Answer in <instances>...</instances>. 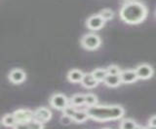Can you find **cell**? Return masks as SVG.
Masks as SVG:
<instances>
[{
    "mask_svg": "<svg viewBox=\"0 0 156 129\" xmlns=\"http://www.w3.org/2000/svg\"><path fill=\"white\" fill-rule=\"evenodd\" d=\"M89 117L95 121L106 122L123 118L124 108L120 105H94L86 108Z\"/></svg>",
    "mask_w": 156,
    "mask_h": 129,
    "instance_id": "6da1fadb",
    "label": "cell"
},
{
    "mask_svg": "<svg viewBox=\"0 0 156 129\" xmlns=\"http://www.w3.org/2000/svg\"><path fill=\"white\" fill-rule=\"evenodd\" d=\"M148 10L144 4L133 1L124 4L120 9V18L127 25H136L144 22L147 18Z\"/></svg>",
    "mask_w": 156,
    "mask_h": 129,
    "instance_id": "7a4b0ae2",
    "label": "cell"
},
{
    "mask_svg": "<svg viewBox=\"0 0 156 129\" xmlns=\"http://www.w3.org/2000/svg\"><path fill=\"white\" fill-rule=\"evenodd\" d=\"M80 44L82 48H84L87 51H96L101 45V39L99 35L94 34V33H89L85 34L81 38Z\"/></svg>",
    "mask_w": 156,
    "mask_h": 129,
    "instance_id": "3957f363",
    "label": "cell"
},
{
    "mask_svg": "<svg viewBox=\"0 0 156 129\" xmlns=\"http://www.w3.org/2000/svg\"><path fill=\"white\" fill-rule=\"evenodd\" d=\"M13 114L18 121L17 126L15 128L24 127L27 123H28L32 118H34V111H31L29 109H18Z\"/></svg>",
    "mask_w": 156,
    "mask_h": 129,
    "instance_id": "277c9868",
    "label": "cell"
},
{
    "mask_svg": "<svg viewBox=\"0 0 156 129\" xmlns=\"http://www.w3.org/2000/svg\"><path fill=\"white\" fill-rule=\"evenodd\" d=\"M69 104V98H67L63 93H55L50 98L51 107L58 111H63Z\"/></svg>",
    "mask_w": 156,
    "mask_h": 129,
    "instance_id": "5b68a950",
    "label": "cell"
},
{
    "mask_svg": "<svg viewBox=\"0 0 156 129\" xmlns=\"http://www.w3.org/2000/svg\"><path fill=\"white\" fill-rule=\"evenodd\" d=\"M105 18H102L100 14H96V15H92L89 17L86 21V26L88 29H90L92 31H97L101 29L102 27L105 25Z\"/></svg>",
    "mask_w": 156,
    "mask_h": 129,
    "instance_id": "8992f818",
    "label": "cell"
},
{
    "mask_svg": "<svg viewBox=\"0 0 156 129\" xmlns=\"http://www.w3.org/2000/svg\"><path fill=\"white\" fill-rule=\"evenodd\" d=\"M136 72L138 74L139 80H149L153 77L154 69L150 64L147 63H141L136 67Z\"/></svg>",
    "mask_w": 156,
    "mask_h": 129,
    "instance_id": "52a82bcc",
    "label": "cell"
},
{
    "mask_svg": "<svg viewBox=\"0 0 156 129\" xmlns=\"http://www.w3.org/2000/svg\"><path fill=\"white\" fill-rule=\"evenodd\" d=\"M9 81L14 84H21L27 79V73L23 69L15 68L11 70L8 74Z\"/></svg>",
    "mask_w": 156,
    "mask_h": 129,
    "instance_id": "ba28073f",
    "label": "cell"
},
{
    "mask_svg": "<svg viewBox=\"0 0 156 129\" xmlns=\"http://www.w3.org/2000/svg\"><path fill=\"white\" fill-rule=\"evenodd\" d=\"M120 77H121L122 84H134L139 80L138 74H136V69L122 70V72L120 74Z\"/></svg>",
    "mask_w": 156,
    "mask_h": 129,
    "instance_id": "9c48e42d",
    "label": "cell"
},
{
    "mask_svg": "<svg viewBox=\"0 0 156 129\" xmlns=\"http://www.w3.org/2000/svg\"><path fill=\"white\" fill-rule=\"evenodd\" d=\"M34 117L37 118L38 121H42L43 123H46L52 118V112L45 107L37 108L34 111Z\"/></svg>",
    "mask_w": 156,
    "mask_h": 129,
    "instance_id": "30bf717a",
    "label": "cell"
},
{
    "mask_svg": "<svg viewBox=\"0 0 156 129\" xmlns=\"http://www.w3.org/2000/svg\"><path fill=\"white\" fill-rule=\"evenodd\" d=\"M80 84L84 88L93 89L97 88L98 84L100 83L94 78V76L92 75V73H84V76H83V79Z\"/></svg>",
    "mask_w": 156,
    "mask_h": 129,
    "instance_id": "8fae6325",
    "label": "cell"
},
{
    "mask_svg": "<svg viewBox=\"0 0 156 129\" xmlns=\"http://www.w3.org/2000/svg\"><path fill=\"white\" fill-rule=\"evenodd\" d=\"M106 87L111 88H114L119 87V85L122 84V81H121V77L120 75H113V74H107L106 78L104 81Z\"/></svg>",
    "mask_w": 156,
    "mask_h": 129,
    "instance_id": "7c38bea8",
    "label": "cell"
},
{
    "mask_svg": "<svg viewBox=\"0 0 156 129\" xmlns=\"http://www.w3.org/2000/svg\"><path fill=\"white\" fill-rule=\"evenodd\" d=\"M83 76H84V73L81 70L71 69L67 73V80L68 82H70L72 84H80L83 79Z\"/></svg>",
    "mask_w": 156,
    "mask_h": 129,
    "instance_id": "4fadbf2b",
    "label": "cell"
},
{
    "mask_svg": "<svg viewBox=\"0 0 156 129\" xmlns=\"http://www.w3.org/2000/svg\"><path fill=\"white\" fill-rule=\"evenodd\" d=\"M1 123L2 125L6 126V127H16L18 121L16 117H15L14 114H6L5 116H3L1 119Z\"/></svg>",
    "mask_w": 156,
    "mask_h": 129,
    "instance_id": "5bb4252c",
    "label": "cell"
},
{
    "mask_svg": "<svg viewBox=\"0 0 156 129\" xmlns=\"http://www.w3.org/2000/svg\"><path fill=\"white\" fill-rule=\"evenodd\" d=\"M69 102L71 105H73V106H75L77 108L84 106L85 105V94H82V93L73 94L69 98Z\"/></svg>",
    "mask_w": 156,
    "mask_h": 129,
    "instance_id": "9a60e30c",
    "label": "cell"
},
{
    "mask_svg": "<svg viewBox=\"0 0 156 129\" xmlns=\"http://www.w3.org/2000/svg\"><path fill=\"white\" fill-rule=\"evenodd\" d=\"M89 118H90L89 114H88L86 110H78V109H77L76 113L74 114V116L72 117L73 121L76 123H83L86 121H88Z\"/></svg>",
    "mask_w": 156,
    "mask_h": 129,
    "instance_id": "2e32d148",
    "label": "cell"
},
{
    "mask_svg": "<svg viewBox=\"0 0 156 129\" xmlns=\"http://www.w3.org/2000/svg\"><path fill=\"white\" fill-rule=\"evenodd\" d=\"M91 73L99 83L104 82L105 79L106 78L107 74H108V73H107L106 68H97L95 70H93Z\"/></svg>",
    "mask_w": 156,
    "mask_h": 129,
    "instance_id": "e0dca14e",
    "label": "cell"
},
{
    "mask_svg": "<svg viewBox=\"0 0 156 129\" xmlns=\"http://www.w3.org/2000/svg\"><path fill=\"white\" fill-rule=\"evenodd\" d=\"M140 127V126L138 125L136 121L132 118H122V121L120 122V128L122 129H136Z\"/></svg>",
    "mask_w": 156,
    "mask_h": 129,
    "instance_id": "ac0fdd59",
    "label": "cell"
},
{
    "mask_svg": "<svg viewBox=\"0 0 156 129\" xmlns=\"http://www.w3.org/2000/svg\"><path fill=\"white\" fill-rule=\"evenodd\" d=\"M98 102H99V99H98V96L96 94H94V93L85 94V105L87 107L97 105Z\"/></svg>",
    "mask_w": 156,
    "mask_h": 129,
    "instance_id": "d6986e66",
    "label": "cell"
},
{
    "mask_svg": "<svg viewBox=\"0 0 156 129\" xmlns=\"http://www.w3.org/2000/svg\"><path fill=\"white\" fill-rule=\"evenodd\" d=\"M24 128H31V129H42L44 128V123L40 121H38L37 118H32L28 123L24 125Z\"/></svg>",
    "mask_w": 156,
    "mask_h": 129,
    "instance_id": "ffe728a7",
    "label": "cell"
},
{
    "mask_svg": "<svg viewBox=\"0 0 156 129\" xmlns=\"http://www.w3.org/2000/svg\"><path fill=\"white\" fill-rule=\"evenodd\" d=\"M100 15L105 18V22H108L113 20L114 18V12L111 10V9L108 8H105V9H102V10L100 12Z\"/></svg>",
    "mask_w": 156,
    "mask_h": 129,
    "instance_id": "44dd1931",
    "label": "cell"
},
{
    "mask_svg": "<svg viewBox=\"0 0 156 129\" xmlns=\"http://www.w3.org/2000/svg\"><path fill=\"white\" fill-rule=\"evenodd\" d=\"M106 70H107V73L108 74H113V75H120L122 70L119 68V66L117 65H109L108 67H106Z\"/></svg>",
    "mask_w": 156,
    "mask_h": 129,
    "instance_id": "7402d4cb",
    "label": "cell"
},
{
    "mask_svg": "<svg viewBox=\"0 0 156 129\" xmlns=\"http://www.w3.org/2000/svg\"><path fill=\"white\" fill-rule=\"evenodd\" d=\"M72 121H73L72 117H70L69 116H67L66 114H63L61 117V122L63 124V125H68V124L71 123Z\"/></svg>",
    "mask_w": 156,
    "mask_h": 129,
    "instance_id": "603a6c76",
    "label": "cell"
},
{
    "mask_svg": "<svg viewBox=\"0 0 156 129\" xmlns=\"http://www.w3.org/2000/svg\"><path fill=\"white\" fill-rule=\"evenodd\" d=\"M147 126L149 128H156V114L152 116L147 121Z\"/></svg>",
    "mask_w": 156,
    "mask_h": 129,
    "instance_id": "cb8c5ba5",
    "label": "cell"
},
{
    "mask_svg": "<svg viewBox=\"0 0 156 129\" xmlns=\"http://www.w3.org/2000/svg\"><path fill=\"white\" fill-rule=\"evenodd\" d=\"M122 2H123L124 4H126V3H130V2H133V1H135V0H121Z\"/></svg>",
    "mask_w": 156,
    "mask_h": 129,
    "instance_id": "d4e9b609",
    "label": "cell"
},
{
    "mask_svg": "<svg viewBox=\"0 0 156 129\" xmlns=\"http://www.w3.org/2000/svg\"><path fill=\"white\" fill-rule=\"evenodd\" d=\"M155 17H156V12H155Z\"/></svg>",
    "mask_w": 156,
    "mask_h": 129,
    "instance_id": "484cf974",
    "label": "cell"
}]
</instances>
